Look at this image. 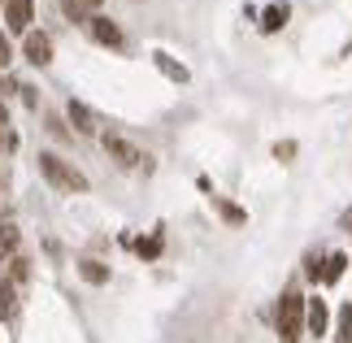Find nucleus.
<instances>
[{"instance_id":"1","label":"nucleus","mask_w":352,"mask_h":343,"mask_svg":"<svg viewBox=\"0 0 352 343\" xmlns=\"http://www.w3.org/2000/svg\"><path fill=\"white\" fill-rule=\"evenodd\" d=\"M274 326H278V343H300L305 339V296L287 287L278 300V313H274Z\"/></svg>"},{"instance_id":"2","label":"nucleus","mask_w":352,"mask_h":343,"mask_svg":"<svg viewBox=\"0 0 352 343\" xmlns=\"http://www.w3.org/2000/svg\"><path fill=\"white\" fill-rule=\"evenodd\" d=\"M39 170H44V178L57 191H87V174L74 170L70 161H61L57 153H39Z\"/></svg>"},{"instance_id":"3","label":"nucleus","mask_w":352,"mask_h":343,"mask_svg":"<svg viewBox=\"0 0 352 343\" xmlns=\"http://www.w3.org/2000/svg\"><path fill=\"white\" fill-rule=\"evenodd\" d=\"M35 22V0H5V26L18 35H31Z\"/></svg>"},{"instance_id":"4","label":"nucleus","mask_w":352,"mask_h":343,"mask_svg":"<svg viewBox=\"0 0 352 343\" xmlns=\"http://www.w3.org/2000/svg\"><path fill=\"white\" fill-rule=\"evenodd\" d=\"M327 331H331V309H327V300H322V296L305 300V335L322 339Z\"/></svg>"},{"instance_id":"5","label":"nucleus","mask_w":352,"mask_h":343,"mask_svg":"<svg viewBox=\"0 0 352 343\" xmlns=\"http://www.w3.org/2000/svg\"><path fill=\"white\" fill-rule=\"evenodd\" d=\"M87 31H91V39H96V44H104V48H122V44H126V35H122V26H118L113 18H104V13H91Z\"/></svg>"},{"instance_id":"6","label":"nucleus","mask_w":352,"mask_h":343,"mask_svg":"<svg viewBox=\"0 0 352 343\" xmlns=\"http://www.w3.org/2000/svg\"><path fill=\"white\" fill-rule=\"evenodd\" d=\"M104 148H109V157H118V166H126V170H135V166H144V153L135 148L131 140H122V135H104Z\"/></svg>"},{"instance_id":"7","label":"nucleus","mask_w":352,"mask_h":343,"mask_svg":"<svg viewBox=\"0 0 352 343\" xmlns=\"http://www.w3.org/2000/svg\"><path fill=\"white\" fill-rule=\"evenodd\" d=\"M22 57L31 61V65H48L52 61V39L44 31H31V35H26V44H22Z\"/></svg>"},{"instance_id":"8","label":"nucleus","mask_w":352,"mask_h":343,"mask_svg":"<svg viewBox=\"0 0 352 343\" xmlns=\"http://www.w3.org/2000/svg\"><path fill=\"white\" fill-rule=\"evenodd\" d=\"M65 113H70V122H74L78 135H96V113H91L83 100H70V109H65Z\"/></svg>"},{"instance_id":"9","label":"nucleus","mask_w":352,"mask_h":343,"mask_svg":"<svg viewBox=\"0 0 352 343\" xmlns=\"http://www.w3.org/2000/svg\"><path fill=\"white\" fill-rule=\"evenodd\" d=\"M344 269H348V256L344 252H331L327 261H322V283H340Z\"/></svg>"},{"instance_id":"10","label":"nucleus","mask_w":352,"mask_h":343,"mask_svg":"<svg viewBox=\"0 0 352 343\" xmlns=\"http://www.w3.org/2000/svg\"><path fill=\"white\" fill-rule=\"evenodd\" d=\"M287 5H270L265 13H261V31H270V35H274V31H283V22H287Z\"/></svg>"},{"instance_id":"11","label":"nucleus","mask_w":352,"mask_h":343,"mask_svg":"<svg viewBox=\"0 0 352 343\" xmlns=\"http://www.w3.org/2000/svg\"><path fill=\"white\" fill-rule=\"evenodd\" d=\"M13 313H18V287L0 278V318H13Z\"/></svg>"},{"instance_id":"12","label":"nucleus","mask_w":352,"mask_h":343,"mask_svg":"<svg viewBox=\"0 0 352 343\" xmlns=\"http://www.w3.org/2000/svg\"><path fill=\"white\" fill-rule=\"evenodd\" d=\"M335 343H352V300L340 309V318H335Z\"/></svg>"},{"instance_id":"13","label":"nucleus","mask_w":352,"mask_h":343,"mask_svg":"<svg viewBox=\"0 0 352 343\" xmlns=\"http://www.w3.org/2000/svg\"><path fill=\"white\" fill-rule=\"evenodd\" d=\"M18 226H13V222H0V252H5V256H18Z\"/></svg>"},{"instance_id":"14","label":"nucleus","mask_w":352,"mask_h":343,"mask_svg":"<svg viewBox=\"0 0 352 343\" xmlns=\"http://www.w3.org/2000/svg\"><path fill=\"white\" fill-rule=\"evenodd\" d=\"M61 13L70 22H91V5H87V0H61Z\"/></svg>"},{"instance_id":"15","label":"nucleus","mask_w":352,"mask_h":343,"mask_svg":"<svg viewBox=\"0 0 352 343\" xmlns=\"http://www.w3.org/2000/svg\"><path fill=\"white\" fill-rule=\"evenodd\" d=\"M78 274H83L87 283H96V287H100V283H109V269H104L100 261H83V265H78Z\"/></svg>"},{"instance_id":"16","label":"nucleus","mask_w":352,"mask_h":343,"mask_svg":"<svg viewBox=\"0 0 352 343\" xmlns=\"http://www.w3.org/2000/svg\"><path fill=\"white\" fill-rule=\"evenodd\" d=\"M13 148H18V135L9 126V113L0 109V153H13Z\"/></svg>"},{"instance_id":"17","label":"nucleus","mask_w":352,"mask_h":343,"mask_svg":"<svg viewBox=\"0 0 352 343\" xmlns=\"http://www.w3.org/2000/svg\"><path fill=\"white\" fill-rule=\"evenodd\" d=\"M213 204H218V213L226 217V222H248V213H243V209H235V204H231V200H222V196H213Z\"/></svg>"},{"instance_id":"18","label":"nucleus","mask_w":352,"mask_h":343,"mask_svg":"<svg viewBox=\"0 0 352 343\" xmlns=\"http://www.w3.org/2000/svg\"><path fill=\"white\" fill-rule=\"evenodd\" d=\"M153 61L161 65V70H166L170 78H179V83H187V70H183V65H174L170 57H166V52H153Z\"/></svg>"},{"instance_id":"19","label":"nucleus","mask_w":352,"mask_h":343,"mask_svg":"<svg viewBox=\"0 0 352 343\" xmlns=\"http://www.w3.org/2000/svg\"><path fill=\"white\" fill-rule=\"evenodd\" d=\"M26 274H31V269H26V256H22V252H18V256H9V283H13V287L26 283Z\"/></svg>"},{"instance_id":"20","label":"nucleus","mask_w":352,"mask_h":343,"mask_svg":"<svg viewBox=\"0 0 352 343\" xmlns=\"http://www.w3.org/2000/svg\"><path fill=\"white\" fill-rule=\"evenodd\" d=\"M135 252H140V256H148V261H153V256H161V235H153V239H140V243H135Z\"/></svg>"},{"instance_id":"21","label":"nucleus","mask_w":352,"mask_h":343,"mask_svg":"<svg viewBox=\"0 0 352 343\" xmlns=\"http://www.w3.org/2000/svg\"><path fill=\"white\" fill-rule=\"evenodd\" d=\"M48 135H57V140L65 144V140H70V126H65L61 118H48Z\"/></svg>"},{"instance_id":"22","label":"nucleus","mask_w":352,"mask_h":343,"mask_svg":"<svg viewBox=\"0 0 352 343\" xmlns=\"http://www.w3.org/2000/svg\"><path fill=\"white\" fill-rule=\"evenodd\" d=\"M305 278L322 283V256H309V261H305Z\"/></svg>"},{"instance_id":"23","label":"nucleus","mask_w":352,"mask_h":343,"mask_svg":"<svg viewBox=\"0 0 352 343\" xmlns=\"http://www.w3.org/2000/svg\"><path fill=\"white\" fill-rule=\"evenodd\" d=\"M274 157H278V161H292V157H296V144H292V140L274 144Z\"/></svg>"},{"instance_id":"24","label":"nucleus","mask_w":352,"mask_h":343,"mask_svg":"<svg viewBox=\"0 0 352 343\" xmlns=\"http://www.w3.org/2000/svg\"><path fill=\"white\" fill-rule=\"evenodd\" d=\"M13 61V48H9V39L5 35H0V70H5V65Z\"/></svg>"},{"instance_id":"25","label":"nucleus","mask_w":352,"mask_h":343,"mask_svg":"<svg viewBox=\"0 0 352 343\" xmlns=\"http://www.w3.org/2000/svg\"><path fill=\"white\" fill-rule=\"evenodd\" d=\"M344 230H348V235H352V209L344 213Z\"/></svg>"},{"instance_id":"26","label":"nucleus","mask_w":352,"mask_h":343,"mask_svg":"<svg viewBox=\"0 0 352 343\" xmlns=\"http://www.w3.org/2000/svg\"><path fill=\"white\" fill-rule=\"evenodd\" d=\"M87 5H91V9H96V5H100V0H87Z\"/></svg>"},{"instance_id":"27","label":"nucleus","mask_w":352,"mask_h":343,"mask_svg":"<svg viewBox=\"0 0 352 343\" xmlns=\"http://www.w3.org/2000/svg\"><path fill=\"white\" fill-rule=\"evenodd\" d=\"M0 191H5V174H0Z\"/></svg>"},{"instance_id":"28","label":"nucleus","mask_w":352,"mask_h":343,"mask_svg":"<svg viewBox=\"0 0 352 343\" xmlns=\"http://www.w3.org/2000/svg\"><path fill=\"white\" fill-rule=\"evenodd\" d=\"M0 9H5V0H0Z\"/></svg>"},{"instance_id":"29","label":"nucleus","mask_w":352,"mask_h":343,"mask_svg":"<svg viewBox=\"0 0 352 343\" xmlns=\"http://www.w3.org/2000/svg\"><path fill=\"white\" fill-rule=\"evenodd\" d=\"M0 256H5V252H0Z\"/></svg>"}]
</instances>
